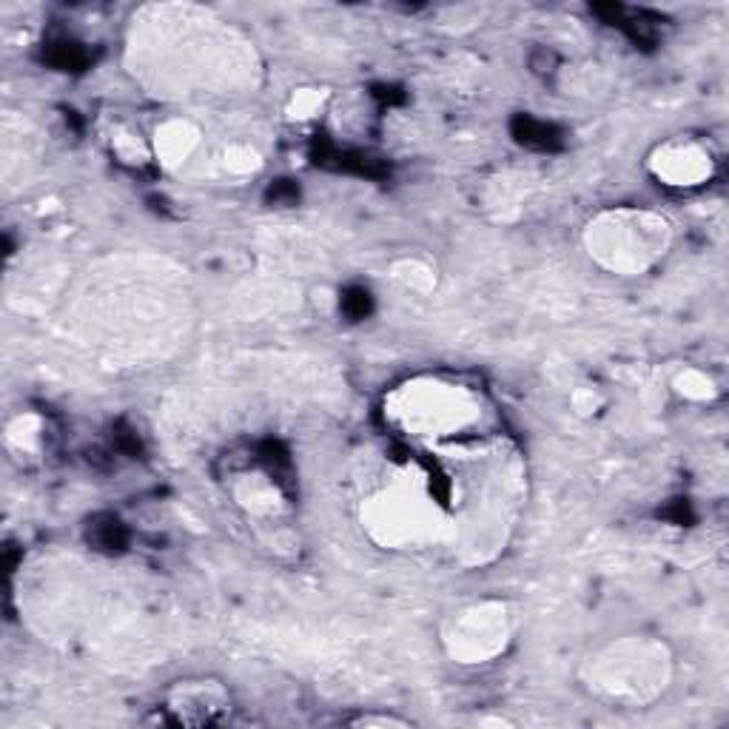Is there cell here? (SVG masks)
Instances as JSON below:
<instances>
[{
  "label": "cell",
  "instance_id": "cell-1",
  "mask_svg": "<svg viewBox=\"0 0 729 729\" xmlns=\"http://www.w3.org/2000/svg\"><path fill=\"white\" fill-rule=\"evenodd\" d=\"M590 687L613 701L644 704L653 701L667 684V658L650 644H624L613 647L593 664Z\"/></svg>",
  "mask_w": 729,
  "mask_h": 729
},
{
  "label": "cell",
  "instance_id": "cell-2",
  "mask_svg": "<svg viewBox=\"0 0 729 729\" xmlns=\"http://www.w3.org/2000/svg\"><path fill=\"white\" fill-rule=\"evenodd\" d=\"M166 715L171 724L183 727H208L223 724L231 715V695L217 681H183L166 698Z\"/></svg>",
  "mask_w": 729,
  "mask_h": 729
},
{
  "label": "cell",
  "instance_id": "cell-3",
  "mask_svg": "<svg viewBox=\"0 0 729 729\" xmlns=\"http://www.w3.org/2000/svg\"><path fill=\"white\" fill-rule=\"evenodd\" d=\"M510 131H513L516 143H522L524 149L556 151L561 146V131L553 123H544V120H536V117H527V114L513 117Z\"/></svg>",
  "mask_w": 729,
  "mask_h": 729
},
{
  "label": "cell",
  "instance_id": "cell-4",
  "mask_svg": "<svg viewBox=\"0 0 729 729\" xmlns=\"http://www.w3.org/2000/svg\"><path fill=\"white\" fill-rule=\"evenodd\" d=\"M86 536H89V544L94 550H103V553H120L126 547V542H129V533H126L123 522L117 516H109V513L94 516L89 522Z\"/></svg>",
  "mask_w": 729,
  "mask_h": 729
},
{
  "label": "cell",
  "instance_id": "cell-5",
  "mask_svg": "<svg viewBox=\"0 0 729 729\" xmlns=\"http://www.w3.org/2000/svg\"><path fill=\"white\" fill-rule=\"evenodd\" d=\"M43 57L60 69V72H80L86 63H89V55H86V49L75 43V40H52V43H46V49H43Z\"/></svg>",
  "mask_w": 729,
  "mask_h": 729
},
{
  "label": "cell",
  "instance_id": "cell-6",
  "mask_svg": "<svg viewBox=\"0 0 729 729\" xmlns=\"http://www.w3.org/2000/svg\"><path fill=\"white\" fill-rule=\"evenodd\" d=\"M371 308H374V300L365 288H348L342 294V311L351 319H365L371 314Z\"/></svg>",
  "mask_w": 729,
  "mask_h": 729
},
{
  "label": "cell",
  "instance_id": "cell-7",
  "mask_svg": "<svg viewBox=\"0 0 729 729\" xmlns=\"http://www.w3.org/2000/svg\"><path fill=\"white\" fill-rule=\"evenodd\" d=\"M348 724H354V727H408V721L393 718V715H359V718H351Z\"/></svg>",
  "mask_w": 729,
  "mask_h": 729
}]
</instances>
